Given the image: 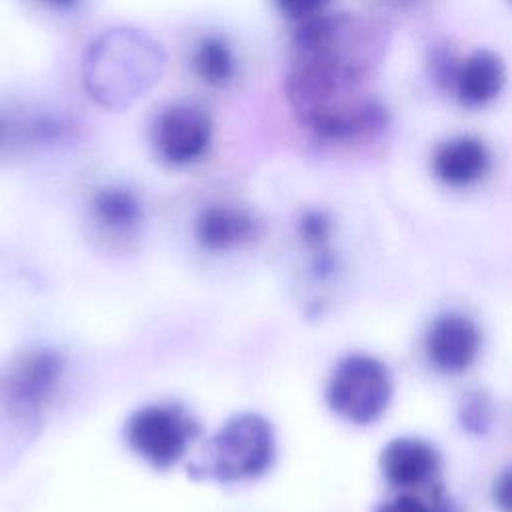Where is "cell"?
Instances as JSON below:
<instances>
[{
	"label": "cell",
	"instance_id": "7c38bea8",
	"mask_svg": "<svg viewBox=\"0 0 512 512\" xmlns=\"http://www.w3.org/2000/svg\"><path fill=\"white\" fill-rule=\"evenodd\" d=\"M438 466V454L420 438H394L380 456L386 480L398 488H412L428 480Z\"/></svg>",
	"mask_w": 512,
	"mask_h": 512
},
{
	"label": "cell",
	"instance_id": "52a82bcc",
	"mask_svg": "<svg viewBox=\"0 0 512 512\" xmlns=\"http://www.w3.org/2000/svg\"><path fill=\"white\" fill-rule=\"evenodd\" d=\"M424 348L436 370L444 374H460L478 360L482 334L478 324L468 316L448 312L430 324Z\"/></svg>",
	"mask_w": 512,
	"mask_h": 512
},
{
	"label": "cell",
	"instance_id": "ac0fdd59",
	"mask_svg": "<svg viewBox=\"0 0 512 512\" xmlns=\"http://www.w3.org/2000/svg\"><path fill=\"white\" fill-rule=\"evenodd\" d=\"M44 4H48V6H52V8H70V6H74L78 0H42Z\"/></svg>",
	"mask_w": 512,
	"mask_h": 512
},
{
	"label": "cell",
	"instance_id": "d6986e66",
	"mask_svg": "<svg viewBox=\"0 0 512 512\" xmlns=\"http://www.w3.org/2000/svg\"><path fill=\"white\" fill-rule=\"evenodd\" d=\"M392 2H398V4L402 2V4H404V2H414V0H392Z\"/></svg>",
	"mask_w": 512,
	"mask_h": 512
},
{
	"label": "cell",
	"instance_id": "277c9868",
	"mask_svg": "<svg viewBox=\"0 0 512 512\" xmlns=\"http://www.w3.org/2000/svg\"><path fill=\"white\" fill-rule=\"evenodd\" d=\"M392 398V378L388 368L368 354L342 358L326 384L330 410L352 424H372Z\"/></svg>",
	"mask_w": 512,
	"mask_h": 512
},
{
	"label": "cell",
	"instance_id": "8992f818",
	"mask_svg": "<svg viewBox=\"0 0 512 512\" xmlns=\"http://www.w3.org/2000/svg\"><path fill=\"white\" fill-rule=\"evenodd\" d=\"M60 360L48 352H30L18 360L0 384V398L20 416L32 420L54 394Z\"/></svg>",
	"mask_w": 512,
	"mask_h": 512
},
{
	"label": "cell",
	"instance_id": "ba28073f",
	"mask_svg": "<svg viewBox=\"0 0 512 512\" xmlns=\"http://www.w3.org/2000/svg\"><path fill=\"white\" fill-rule=\"evenodd\" d=\"M90 218L108 242L124 244L138 234L144 210L134 190L120 184H108L92 194Z\"/></svg>",
	"mask_w": 512,
	"mask_h": 512
},
{
	"label": "cell",
	"instance_id": "9c48e42d",
	"mask_svg": "<svg viewBox=\"0 0 512 512\" xmlns=\"http://www.w3.org/2000/svg\"><path fill=\"white\" fill-rule=\"evenodd\" d=\"M194 232L202 248L212 252H228L256 240L258 220L242 206L212 204L198 214Z\"/></svg>",
	"mask_w": 512,
	"mask_h": 512
},
{
	"label": "cell",
	"instance_id": "7a4b0ae2",
	"mask_svg": "<svg viewBox=\"0 0 512 512\" xmlns=\"http://www.w3.org/2000/svg\"><path fill=\"white\" fill-rule=\"evenodd\" d=\"M276 456L270 422L258 414L242 412L226 420L206 442L192 472L220 484L250 482L266 474Z\"/></svg>",
	"mask_w": 512,
	"mask_h": 512
},
{
	"label": "cell",
	"instance_id": "5b68a950",
	"mask_svg": "<svg viewBox=\"0 0 512 512\" xmlns=\"http://www.w3.org/2000/svg\"><path fill=\"white\" fill-rule=\"evenodd\" d=\"M212 118L192 102H172L152 120L154 152L168 166H190L206 156L212 144Z\"/></svg>",
	"mask_w": 512,
	"mask_h": 512
},
{
	"label": "cell",
	"instance_id": "5bb4252c",
	"mask_svg": "<svg viewBox=\"0 0 512 512\" xmlns=\"http://www.w3.org/2000/svg\"><path fill=\"white\" fill-rule=\"evenodd\" d=\"M62 134V126L48 116L12 118L0 112V150L24 142H50Z\"/></svg>",
	"mask_w": 512,
	"mask_h": 512
},
{
	"label": "cell",
	"instance_id": "8fae6325",
	"mask_svg": "<svg viewBox=\"0 0 512 512\" xmlns=\"http://www.w3.org/2000/svg\"><path fill=\"white\" fill-rule=\"evenodd\" d=\"M506 68L502 58L492 50H476L458 62L452 88L466 108H482L492 102L504 88Z\"/></svg>",
	"mask_w": 512,
	"mask_h": 512
},
{
	"label": "cell",
	"instance_id": "3957f363",
	"mask_svg": "<svg viewBox=\"0 0 512 512\" xmlns=\"http://www.w3.org/2000/svg\"><path fill=\"white\" fill-rule=\"evenodd\" d=\"M198 434L200 428L192 414L174 402H156L138 408L124 428L130 450L156 470L174 468L186 456Z\"/></svg>",
	"mask_w": 512,
	"mask_h": 512
},
{
	"label": "cell",
	"instance_id": "30bf717a",
	"mask_svg": "<svg viewBox=\"0 0 512 512\" xmlns=\"http://www.w3.org/2000/svg\"><path fill=\"white\" fill-rule=\"evenodd\" d=\"M488 168V148L474 136H454L442 142L432 156L434 176L452 188H466L480 182Z\"/></svg>",
	"mask_w": 512,
	"mask_h": 512
},
{
	"label": "cell",
	"instance_id": "6da1fadb",
	"mask_svg": "<svg viewBox=\"0 0 512 512\" xmlns=\"http://www.w3.org/2000/svg\"><path fill=\"white\" fill-rule=\"evenodd\" d=\"M162 70V46L152 36L132 28L106 30L84 56L86 90L98 104L112 110L138 100L158 82Z\"/></svg>",
	"mask_w": 512,
	"mask_h": 512
},
{
	"label": "cell",
	"instance_id": "e0dca14e",
	"mask_svg": "<svg viewBox=\"0 0 512 512\" xmlns=\"http://www.w3.org/2000/svg\"><path fill=\"white\" fill-rule=\"evenodd\" d=\"M378 512H432L422 500L410 496V494H400L388 502H384Z\"/></svg>",
	"mask_w": 512,
	"mask_h": 512
},
{
	"label": "cell",
	"instance_id": "9a60e30c",
	"mask_svg": "<svg viewBox=\"0 0 512 512\" xmlns=\"http://www.w3.org/2000/svg\"><path fill=\"white\" fill-rule=\"evenodd\" d=\"M274 4L286 18L296 20L300 24L320 16L324 8L330 4V0H274Z\"/></svg>",
	"mask_w": 512,
	"mask_h": 512
},
{
	"label": "cell",
	"instance_id": "2e32d148",
	"mask_svg": "<svg viewBox=\"0 0 512 512\" xmlns=\"http://www.w3.org/2000/svg\"><path fill=\"white\" fill-rule=\"evenodd\" d=\"M492 496H494L496 506L502 512H512V468L502 472L496 478L494 488H492Z\"/></svg>",
	"mask_w": 512,
	"mask_h": 512
},
{
	"label": "cell",
	"instance_id": "4fadbf2b",
	"mask_svg": "<svg viewBox=\"0 0 512 512\" xmlns=\"http://www.w3.org/2000/svg\"><path fill=\"white\" fill-rule=\"evenodd\" d=\"M190 68L202 84L210 88H226L238 74L236 50L224 34H204L192 48Z\"/></svg>",
	"mask_w": 512,
	"mask_h": 512
}]
</instances>
